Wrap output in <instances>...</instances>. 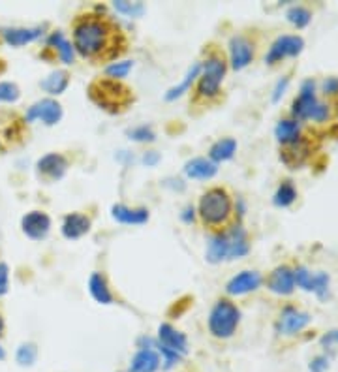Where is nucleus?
<instances>
[{
  "mask_svg": "<svg viewBox=\"0 0 338 372\" xmlns=\"http://www.w3.org/2000/svg\"><path fill=\"white\" fill-rule=\"evenodd\" d=\"M68 83H70V75H68V72H64V70H56V72H53L47 79H43L42 83H40V87H42L43 91H47L49 94H62L66 91Z\"/></svg>",
  "mask_w": 338,
  "mask_h": 372,
  "instance_id": "25",
  "label": "nucleus"
},
{
  "mask_svg": "<svg viewBox=\"0 0 338 372\" xmlns=\"http://www.w3.org/2000/svg\"><path fill=\"white\" fill-rule=\"evenodd\" d=\"M226 75V62L222 56H209L201 66L196 94L199 100H213L220 94V83Z\"/></svg>",
  "mask_w": 338,
  "mask_h": 372,
  "instance_id": "5",
  "label": "nucleus"
},
{
  "mask_svg": "<svg viewBox=\"0 0 338 372\" xmlns=\"http://www.w3.org/2000/svg\"><path fill=\"white\" fill-rule=\"evenodd\" d=\"M21 93H19V87L15 83H10V81H2L0 83V102H17Z\"/></svg>",
  "mask_w": 338,
  "mask_h": 372,
  "instance_id": "35",
  "label": "nucleus"
},
{
  "mask_svg": "<svg viewBox=\"0 0 338 372\" xmlns=\"http://www.w3.org/2000/svg\"><path fill=\"white\" fill-rule=\"evenodd\" d=\"M308 156H310V143L307 139L299 137L297 141L284 145L280 158L289 168H299V166H302L308 160Z\"/></svg>",
  "mask_w": 338,
  "mask_h": 372,
  "instance_id": "13",
  "label": "nucleus"
},
{
  "mask_svg": "<svg viewBox=\"0 0 338 372\" xmlns=\"http://www.w3.org/2000/svg\"><path fill=\"white\" fill-rule=\"evenodd\" d=\"M38 357V348L36 344L32 342H26V344H21L17 348V354H15V359L21 366H31L34 365V361Z\"/></svg>",
  "mask_w": 338,
  "mask_h": 372,
  "instance_id": "31",
  "label": "nucleus"
},
{
  "mask_svg": "<svg viewBox=\"0 0 338 372\" xmlns=\"http://www.w3.org/2000/svg\"><path fill=\"white\" fill-rule=\"evenodd\" d=\"M158 158H160V156L156 155L154 150H151V153H147V155H145V158H143V162H145L147 166H154V164L158 162Z\"/></svg>",
  "mask_w": 338,
  "mask_h": 372,
  "instance_id": "45",
  "label": "nucleus"
},
{
  "mask_svg": "<svg viewBox=\"0 0 338 372\" xmlns=\"http://www.w3.org/2000/svg\"><path fill=\"white\" fill-rule=\"evenodd\" d=\"M47 47H55L59 51V55L66 64H72L74 62V47L70 42L64 40L62 32H53L49 38H47Z\"/></svg>",
  "mask_w": 338,
  "mask_h": 372,
  "instance_id": "28",
  "label": "nucleus"
},
{
  "mask_svg": "<svg viewBox=\"0 0 338 372\" xmlns=\"http://www.w3.org/2000/svg\"><path fill=\"white\" fill-rule=\"evenodd\" d=\"M2 331H4V322H2V318H0V335H2Z\"/></svg>",
  "mask_w": 338,
  "mask_h": 372,
  "instance_id": "47",
  "label": "nucleus"
},
{
  "mask_svg": "<svg viewBox=\"0 0 338 372\" xmlns=\"http://www.w3.org/2000/svg\"><path fill=\"white\" fill-rule=\"evenodd\" d=\"M295 198H297L295 186L291 185L289 180H284L282 185H280V188L277 190V194H275V203H277L278 207H288V205H291L295 201Z\"/></svg>",
  "mask_w": 338,
  "mask_h": 372,
  "instance_id": "30",
  "label": "nucleus"
},
{
  "mask_svg": "<svg viewBox=\"0 0 338 372\" xmlns=\"http://www.w3.org/2000/svg\"><path fill=\"white\" fill-rule=\"evenodd\" d=\"M332 344H338V331H329L323 339H321V346L331 348Z\"/></svg>",
  "mask_w": 338,
  "mask_h": 372,
  "instance_id": "42",
  "label": "nucleus"
},
{
  "mask_svg": "<svg viewBox=\"0 0 338 372\" xmlns=\"http://www.w3.org/2000/svg\"><path fill=\"white\" fill-rule=\"evenodd\" d=\"M36 118H40V121L47 124V126H53V124H56L62 118L61 104L49 98L36 102V104L29 109V113H26V121L32 123V121H36Z\"/></svg>",
  "mask_w": 338,
  "mask_h": 372,
  "instance_id": "9",
  "label": "nucleus"
},
{
  "mask_svg": "<svg viewBox=\"0 0 338 372\" xmlns=\"http://www.w3.org/2000/svg\"><path fill=\"white\" fill-rule=\"evenodd\" d=\"M160 361L156 350H137L130 361L128 372H156L160 369Z\"/></svg>",
  "mask_w": 338,
  "mask_h": 372,
  "instance_id": "17",
  "label": "nucleus"
},
{
  "mask_svg": "<svg viewBox=\"0 0 338 372\" xmlns=\"http://www.w3.org/2000/svg\"><path fill=\"white\" fill-rule=\"evenodd\" d=\"M224 260H229V248L226 233H218L209 241V248H207V261L210 263H220Z\"/></svg>",
  "mask_w": 338,
  "mask_h": 372,
  "instance_id": "23",
  "label": "nucleus"
},
{
  "mask_svg": "<svg viewBox=\"0 0 338 372\" xmlns=\"http://www.w3.org/2000/svg\"><path fill=\"white\" fill-rule=\"evenodd\" d=\"M314 292L318 293L320 299H325L329 295V277L325 273H320L314 277Z\"/></svg>",
  "mask_w": 338,
  "mask_h": 372,
  "instance_id": "37",
  "label": "nucleus"
},
{
  "mask_svg": "<svg viewBox=\"0 0 338 372\" xmlns=\"http://www.w3.org/2000/svg\"><path fill=\"white\" fill-rule=\"evenodd\" d=\"M286 87H288V77H284V79L277 85V88H275V94H272V100H275V102H278V100H280V96L284 94Z\"/></svg>",
  "mask_w": 338,
  "mask_h": 372,
  "instance_id": "44",
  "label": "nucleus"
},
{
  "mask_svg": "<svg viewBox=\"0 0 338 372\" xmlns=\"http://www.w3.org/2000/svg\"><path fill=\"white\" fill-rule=\"evenodd\" d=\"M8 292V265L0 263V297Z\"/></svg>",
  "mask_w": 338,
  "mask_h": 372,
  "instance_id": "41",
  "label": "nucleus"
},
{
  "mask_svg": "<svg viewBox=\"0 0 338 372\" xmlns=\"http://www.w3.org/2000/svg\"><path fill=\"white\" fill-rule=\"evenodd\" d=\"M310 118H312V121H316V123H323V121H327V118H329V107H327L325 104L318 102V106L314 107V111H312V115H310Z\"/></svg>",
  "mask_w": 338,
  "mask_h": 372,
  "instance_id": "39",
  "label": "nucleus"
},
{
  "mask_svg": "<svg viewBox=\"0 0 338 372\" xmlns=\"http://www.w3.org/2000/svg\"><path fill=\"white\" fill-rule=\"evenodd\" d=\"M4 357H6V354H4V350H2V348H0V361L4 359Z\"/></svg>",
  "mask_w": 338,
  "mask_h": 372,
  "instance_id": "46",
  "label": "nucleus"
},
{
  "mask_svg": "<svg viewBox=\"0 0 338 372\" xmlns=\"http://www.w3.org/2000/svg\"><path fill=\"white\" fill-rule=\"evenodd\" d=\"M316 106H318V100L314 96V81L308 79L301 85V96L293 102L291 113L297 118H310Z\"/></svg>",
  "mask_w": 338,
  "mask_h": 372,
  "instance_id": "15",
  "label": "nucleus"
},
{
  "mask_svg": "<svg viewBox=\"0 0 338 372\" xmlns=\"http://www.w3.org/2000/svg\"><path fill=\"white\" fill-rule=\"evenodd\" d=\"M158 344L167 350H171L180 357H185L188 354V339L185 333H180L177 329L169 325V323H162L158 327Z\"/></svg>",
  "mask_w": 338,
  "mask_h": 372,
  "instance_id": "8",
  "label": "nucleus"
},
{
  "mask_svg": "<svg viewBox=\"0 0 338 372\" xmlns=\"http://www.w3.org/2000/svg\"><path fill=\"white\" fill-rule=\"evenodd\" d=\"M259 284H261V274L258 271H243L229 280L226 292L229 295H245V293L258 290Z\"/></svg>",
  "mask_w": 338,
  "mask_h": 372,
  "instance_id": "14",
  "label": "nucleus"
},
{
  "mask_svg": "<svg viewBox=\"0 0 338 372\" xmlns=\"http://www.w3.org/2000/svg\"><path fill=\"white\" fill-rule=\"evenodd\" d=\"M89 96L96 106L109 113H121L130 106L132 93L128 87L115 79H98L94 81L89 88Z\"/></svg>",
  "mask_w": 338,
  "mask_h": 372,
  "instance_id": "3",
  "label": "nucleus"
},
{
  "mask_svg": "<svg viewBox=\"0 0 338 372\" xmlns=\"http://www.w3.org/2000/svg\"><path fill=\"white\" fill-rule=\"evenodd\" d=\"M216 171H218V166L207 158H194L185 166V173L190 179H210L215 177Z\"/></svg>",
  "mask_w": 338,
  "mask_h": 372,
  "instance_id": "20",
  "label": "nucleus"
},
{
  "mask_svg": "<svg viewBox=\"0 0 338 372\" xmlns=\"http://www.w3.org/2000/svg\"><path fill=\"white\" fill-rule=\"evenodd\" d=\"M329 369V357L327 355H318L310 363V372H325Z\"/></svg>",
  "mask_w": 338,
  "mask_h": 372,
  "instance_id": "40",
  "label": "nucleus"
},
{
  "mask_svg": "<svg viewBox=\"0 0 338 372\" xmlns=\"http://www.w3.org/2000/svg\"><path fill=\"white\" fill-rule=\"evenodd\" d=\"M111 217L121 224H145L148 220L147 209H130L124 205H115L111 209Z\"/></svg>",
  "mask_w": 338,
  "mask_h": 372,
  "instance_id": "21",
  "label": "nucleus"
},
{
  "mask_svg": "<svg viewBox=\"0 0 338 372\" xmlns=\"http://www.w3.org/2000/svg\"><path fill=\"white\" fill-rule=\"evenodd\" d=\"M231 212H233V201L224 188H210L199 199V217L210 230H218L222 226H226L231 218Z\"/></svg>",
  "mask_w": 338,
  "mask_h": 372,
  "instance_id": "2",
  "label": "nucleus"
},
{
  "mask_svg": "<svg viewBox=\"0 0 338 372\" xmlns=\"http://www.w3.org/2000/svg\"><path fill=\"white\" fill-rule=\"evenodd\" d=\"M323 91L329 94H338V77H327L323 83Z\"/></svg>",
  "mask_w": 338,
  "mask_h": 372,
  "instance_id": "43",
  "label": "nucleus"
},
{
  "mask_svg": "<svg viewBox=\"0 0 338 372\" xmlns=\"http://www.w3.org/2000/svg\"><path fill=\"white\" fill-rule=\"evenodd\" d=\"M132 66H134V62L132 61H123V62H113L111 66H107L105 68V74L109 75L111 79H123V77H126L128 75V72L132 70Z\"/></svg>",
  "mask_w": 338,
  "mask_h": 372,
  "instance_id": "33",
  "label": "nucleus"
},
{
  "mask_svg": "<svg viewBox=\"0 0 338 372\" xmlns=\"http://www.w3.org/2000/svg\"><path fill=\"white\" fill-rule=\"evenodd\" d=\"M229 55L233 70L246 68L254 59V45L245 36H233L229 42Z\"/></svg>",
  "mask_w": 338,
  "mask_h": 372,
  "instance_id": "11",
  "label": "nucleus"
},
{
  "mask_svg": "<svg viewBox=\"0 0 338 372\" xmlns=\"http://www.w3.org/2000/svg\"><path fill=\"white\" fill-rule=\"evenodd\" d=\"M21 228H23L26 237H31V239L38 241V239H43V237L49 233L51 220L45 212L32 211L23 217V220H21Z\"/></svg>",
  "mask_w": 338,
  "mask_h": 372,
  "instance_id": "10",
  "label": "nucleus"
},
{
  "mask_svg": "<svg viewBox=\"0 0 338 372\" xmlns=\"http://www.w3.org/2000/svg\"><path fill=\"white\" fill-rule=\"evenodd\" d=\"M74 49L91 61H107L123 53L124 40L109 19L83 15L74 23Z\"/></svg>",
  "mask_w": 338,
  "mask_h": 372,
  "instance_id": "1",
  "label": "nucleus"
},
{
  "mask_svg": "<svg viewBox=\"0 0 338 372\" xmlns=\"http://www.w3.org/2000/svg\"><path fill=\"white\" fill-rule=\"evenodd\" d=\"M115 10L124 15H130V17H137V15H141L145 6H143L141 2H124V0H117L115 2Z\"/></svg>",
  "mask_w": 338,
  "mask_h": 372,
  "instance_id": "36",
  "label": "nucleus"
},
{
  "mask_svg": "<svg viewBox=\"0 0 338 372\" xmlns=\"http://www.w3.org/2000/svg\"><path fill=\"white\" fill-rule=\"evenodd\" d=\"M38 36H42L40 26H36V29H8L4 32V38H6V42L12 47H21V45L31 44Z\"/></svg>",
  "mask_w": 338,
  "mask_h": 372,
  "instance_id": "22",
  "label": "nucleus"
},
{
  "mask_svg": "<svg viewBox=\"0 0 338 372\" xmlns=\"http://www.w3.org/2000/svg\"><path fill=\"white\" fill-rule=\"evenodd\" d=\"M68 169V160L59 153H51V155L42 156L38 160V173L43 175L45 179L59 180L64 177Z\"/></svg>",
  "mask_w": 338,
  "mask_h": 372,
  "instance_id": "12",
  "label": "nucleus"
},
{
  "mask_svg": "<svg viewBox=\"0 0 338 372\" xmlns=\"http://www.w3.org/2000/svg\"><path fill=\"white\" fill-rule=\"evenodd\" d=\"M130 137L135 141H154V132L148 126H139V128L130 130Z\"/></svg>",
  "mask_w": 338,
  "mask_h": 372,
  "instance_id": "38",
  "label": "nucleus"
},
{
  "mask_svg": "<svg viewBox=\"0 0 338 372\" xmlns=\"http://www.w3.org/2000/svg\"><path fill=\"white\" fill-rule=\"evenodd\" d=\"M239 309L228 299H220L210 310L209 331L216 339H229L239 325Z\"/></svg>",
  "mask_w": 338,
  "mask_h": 372,
  "instance_id": "4",
  "label": "nucleus"
},
{
  "mask_svg": "<svg viewBox=\"0 0 338 372\" xmlns=\"http://www.w3.org/2000/svg\"><path fill=\"white\" fill-rule=\"evenodd\" d=\"M267 286H269L270 292L278 293V295H289V293L293 292V286H295L293 269H289L288 265L277 267V269L270 273L269 280H267Z\"/></svg>",
  "mask_w": 338,
  "mask_h": 372,
  "instance_id": "16",
  "label": "nucleus"
},
{
  "mask_svg": "<svg viewBox=\"0 0 338 372\" xmlns=\"http://www.w3.org/2000/svg\"><path fill=\"white\" fill-rule=\"evenodd\" d=\"M277 139L282 145H288V143H293L299 139V134H301V124L297 121H280L277 124Z\"/></svg>",
  "mask_w": 338,
  "mask_h": 372,
  "instance_id": "26",
  "label": "nucleus"
},
{
  "mask_svg": "<svg viewBox=\"0 0 338 372\" xmlns=\"http://www.w3.org/2000/svg\"><path fill=\"white\" fill-rule=\"evenodd\" d=\"M91 230V218L81 215V212H72L64 218L62 224V235L66 239H79Z\"/></svg>",
  "mask_w": 338,
  "mask_h": 372,
  "instance_id": "18",
  "label": "nucleus"
},
{
  "mask_svg": "<svg viewBox=\"0 0 338 372\" xmlns=\"http://www.w3.org/2000/svg\"><path fill=\"white\" fill-rule=\"evenodd\" d=\"M89 288H91V293L93 297L102 304H109L113 301V295H111L109 288H107V280H105L104 274L93 273L91 280H89Z\"/></svg>",
  "mask_w": 338,
  "mask_h": 372,
  "instance_id": "24",
  "label": "nucleus"
},
{
  "mask_svg": "<svg viewBox=\"0 0 338 372\" xmlns=\"http://www.w3.org/2000/svg\"><path fill=\"white\" fill-rule=\"evenodd\" d=\"M235 150H237V141L231 139V137H226V139H220V141H216L213 147H210V160L215 162H224L229 160L231 156L235 155Z\"/></svg>",
  "mask_w": 338,
  "mask_h": 372,
  "instance_id": "27",
  "label": "nucleus"
},
{
  "mask_svg": "<svg viewBox=\"0 0 338 372\" xmlns=\"http://www.w3.org/2000/svg\"><path fill=\"white\" fill-rule=\"evenodd\" d=\"M199 72H201V64H194V66L188 70V74H186V77L183 79V83H180L178 87H173L171 91H167L166 100H169V102H171V100L178 98V96H180L183 93H186V91L190 88L192 81L196 79V77H199Z\"/></svg>",
  "mask_w": 338,
  "mask_h": 372,
  "instance_id": "29",
  "label": "nucleus"
},
{
  "mask_svg": "<svg viewBox=\"0 0 338 372\" xmlns=\"http://www.w3.org/2000/svg\"><path fill=\"white\" fill-rule=\"evenodd\" d=\"M310 323V316L307 312L297 310L295 307H286L282 310V316L277 322V333L284 336H293Z\"/></svg>",
  "mask_w": 338,
  "mask_h": 372,
  "instance_id": "6",
  "label": "nucleus"
},
{
  "mask_svg": "<svg viewBox=\"0 0 338 372\" xmlns=\"http://www.w3.org/2000/svg\"><path fill=\"white\" fill-rule=\"evenodd\" d=\"M226 239H228L229 248V260L240 258L248 252V239H246V231L240 226H233L229 231H224Z\"/></svg>",
  "mask_w": 338,
  "mask_h": 372,
  "instance_id": "19",
  "label": "nucleus"
},
{
  "mask_svg": "<svg viewBox=\"0 0 338 372\" xmlns=\"http://www.w3.org/2000/svg\"><path fill=\"white\" fill-rule=\"evenodd\" d=\"M288 19L297 26V29H302V26H307L310 23V19H312V13L308 12L307 8L297 6L291 8L288 12Z\"/></svg>",
  "mask_w": 338,
  "mask_h": 372,
  "instance_id": "32",
  "label": "nucleus"
},
{
  "mask_svg": "<svg viewBox=\"0 0 338 372\" xmlns=\"http://www.w3.org/2000/svg\"><path fill=\"white\" fill-rule=\"evenodd\" d=\"M293 280L297 282V286H301L302 290L314 292V277L312 273H308L307 267H297L293 271Z\"/></svg>",
  "mask_w": 338,
  "mask_h": 372,
  "instance_id": "34",
  "label": "nucleus"
},
{
  "mask_svg": "<svg viewBox=\"0 0 338 372\" xmlns=\"http://www.w3.org/2000/svg\"><path fill=\"white\" fill-rule=\"evenodd\" d=\"M305 47L301 36H282L278 38L277 42L270 47L269 55H267V64H277L286 56L299 55Z\"/></svg>",
  "mask_w": 338,
  "mask_h": 372,
  "instance_id": "7",
  "label": "nucleus"
}]
</instances>
